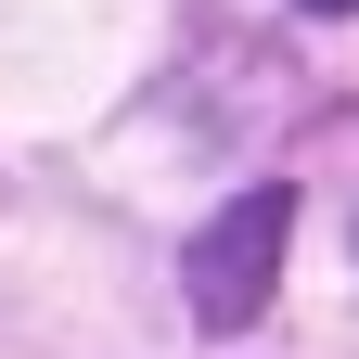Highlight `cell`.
Here are the masks:
<instances>
[{"mask_svg": "<svg viewBox=\"0 0 359 359\" xmlns=\"http://www.w3.org/2000/svg\"><path fill=\"white\" fill-rule=\"evenodd\" d=\"M283 244H295V193H283V180L244 193V205H218L205 231H193V257H180L193 321H205V334H244L257 308H269V283H283Z\"/></svg>", "mask_w": 359, "mask_h": 359, "instance_id": "cell-1", "label": "cell"}, {"mask_svg": "<svg viewBox=\"0 0 359 359\" xmlns=\"http://www.w3.org/2000/svg\"><path fill=\"white\" fill-rule=\"evenodd\" d=\"M308 13H359V0H308Z\"/></svg>", "mask_w": 359, "mask_h": 359, "instance_id": "cell-2", "label": "cell"}]
</instances>
